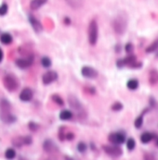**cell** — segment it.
I'll list each match as a JSON object with an SVG mask.
<instances>
[{"label":"cell","mask_w":158,"mask_h":160,"mask_svg":"<svg viewBox=\"0 0 158 160\" xmlns=\"http://www.w3.org/2000/svg\"><path fill=\"white\" fill-rule=\"evenodd\" d=\"M11 106L7 99L0 100V119L5 123L10 124L16 121L15 116H13L10 112Z\"/></svg>","instance_id":"obj_1"},{"label":"cell","mask_w":158,"mask_h":160,"mask_svg":"<svg viewBox=\"0 0 158 160\" xmlns=\"http://www.w3.org/2000/svg\"><path fill=\"white\" fill-rule=\"evenodd\" d=\"M3 84H4V87L9 93H13V92H15L19 88L20 82H19L18 78L14 74L8 73V74L4 76Z\"/></svg>","instance_id":"obj_2"},{"label":"cell","mask_w":158,"mask_h":160,"mask_svg":"<svg viewBox=\"0 0 158 160\" xmlns=\"http://www.w3.org/2000/svg\"><path fill=\"white\" fill-rule=\"evenodd\" d=\"M113 30L118 34H123L126 29V19L121 15L116 17L113 21Z\"/></svg>","instance_id":"obj_3"},{"label":"cell","mask_w":158,"mask_h":160,"mask_svg":"<svg viewBox=\"0 0 158 160\" xmlns=\"http://www.w3.org/2000/svg\"><path fill=\"white\" fill-rule=\"evenodd\" d=\"M98 40V24L95 20H92L89 25V42L94 46Z\"/></svg>","instance_id":"obj_4"},{"label":"cell","mask_w":158,"mask_h":160,"mask_svg":"<svg viewBox=\"0 0 158 160\" xmlns=\"http://www.w3.org/2000/svg\"><path fill=\"white\" fill-rule=\"evenodd\" d=\"M34 62V56L33 55H29L28 56L26 57H22V59H18L16 60V65L18 68L20 69H27V68H29Z\"/></svg>","instance_id":"obj_5"},{"label":"cell","mask_w":158,"mask_h":160,"mask_svg":"<svg viewBox=\"0 0 158 160\" xmlns=\"http://www.w3.org/2000/svg\"><path fill=\"white\" fill-rule=\"evenodd\" d=\"M57 79H58V74H57V72L54 70H49L43 75L42 82L45 85H48V84H50L53 82H55Z\"/></svg>","instance_id":"obj_6"},{"label":"cell","mask_w":158,"mask_h":160,"mask_svg":"<svg viewBox=\"0 0 158 160\" xmlns=\"http://www.w3.org/2000/svg\"><path fill=\"white\" fill-rule=\"evenodd\" d=\"M81 73L84 77L89 78V79H95L96 77H98V71L91 68V67H83L81 69Z\"/></svg>","instance_id":"obj_7"},{"label":"cell","mask_w":158,"mask_h":160,"mask_svg":"<svg viewBox=\"0 0 158 160\" xmlns=\"http://www.w3.org/2000/svg\"><path fill=\"white\" fill-rule=\"evenodd\" d=\"M104 151L112 156H119L122 155V149L116 145H105L103 146Z\"/></svg>","instance_id":"obj_8"},{"label":"cell","mask_w":158,"mask_h":160,"mask_svg":"<svg viewBox=\"0 0 158 160\" xmlns=\"http://www.w3.org/2000/svg\"><path fill=\"white\" fill-rule=\"evenodd\" d=\"M109 141L113 144H122L126 141V137L123 133H113L109 135Z\"/></svg>","instance_id":"obj_9"},{"label":"cell","mask_w":158,"mask_h":160,"mask_svg":"<svg viewBox=\"0 0 158 160\" xmlns=\"http://www.w3.org/2000/svg\"><path fill=\"white\" fill-rule=\"evenodd\" d=\"M68 103H69V105L72 108L76 110V111L83 110V107L79 102V100L74 95H69L68 96Z\"/></svg>","instance_id":"obj_10"},{"label":"cell","mask_w":158,"mask_h":160,"mask_svg":"<svg viewBox=\"0 0 158 160\" xmlns=\"http://www.w3.org/2000/svg\"><path fill=\"white\" fill-rule=\"evenodd\" d=\"M13 143L16 145L18 147L22 146V144H30L32 143V138L30 136H25V137H17L15 138L13 141Z\"/></svg>","instance_id":"obj_11"},{"label":"cell","mask_w":158,"mask_h":160,"mask_svg":"<svg viewBox=\"0 0 158 160\" xmlns=\"http://www.w3.org/2000/svg\"><path fill=\"white\" fill-rule=\"evenodd\" d=\"M33 91L30 88H24L20 94V99L22 102H29L33 98Z\"/></svg>","instance_id":"obj_12"},{"label":"cell","mask_w":158,"mask_h":160,"mask_svg":"<svg viewBox=\"0 0 158 160\" xmlns=\"http://www.w3.org/2000/svg\"><path fill=\"white\" fill-rule=\"evenodd\" d=\"M43 147H44V150L48 153H54L56 151H58V147H57V145L51 140L45 141Z\"/></svg>","instance_id":"obj_13"},{"label":"cell","mask_w":158,"mask_h":160,"mask_svg":"<svg viewBox=\"0 0 158 160\" xmlns=\"http://www.w3.org/2000/svg\"><path fill=\"white\" fill-rule=\"evenodd\" d=\"M29 21H30L31 25L33 26V29H34V30H35L37 34H39V33L43 30V27H42L41 23H40L35 17L29 16Z\"/></svg>","instance_id":"obj_14"},{"label":"cell","mask_w":158,"mask_h":160,"mask_svg":"<svg viewBox=\"0 0 158 160\" xmlns=\"http://www.w3.org/2000/svg\"><path fill=\"white\" fill-rule=\"evenodd\" d=\"M149 82L152 85H155L158 83V71L157 70H151L149 73Z\"/></svg>","instance_id":"obj_15"},{"label":"cell","mask_w":158,"mask_h":160,"mask_svg":"<svg viewBox=\"0 0 158 160\" xmlns=\"http://www.w3.org/2000/svg\"><path fill=\"white\" fill-rule=\"evenodd\" d=\"M47 1L48 0H32L31 3H30V8L33 10H36L39 8H41Z\"/></svg>","instance_id":"obj_16"},{"label":"cell","mask_w":158,"mask_h":160,"mask_svg":"<svg viewBox=\"0 0 158 160\" xmlns=\"http://www.w3.org/2000/svg\"><path fill=\"white\" fill-rule=\"evenodd\" d=\"M0 42L4 45H9L12 42V36L8 33H4L0 35Z\"/></svg>","instance_id":"obj_17"},{"label":"cell","mask_w":158,"mask_h":160,"mask_svg":"<svg viewBox=\"0 0 158 160\" xmlns=\"http://www.w3.org/2000/svg\"><path fill=\"white\" fill-rule=\"evenodd\" d=\"M73 118V113H72L70 110H62L60 113V119L62 120H68Z\"/></svg>","instance_id":"obj_18"},{"label":"cell","mask_w":158,"mask_h":160,"mask_svg":"<svg viewBox=\"0 0 158 160\" xmlns=\"http://www.w3.org/2000/svg\"><path fill=\"white\" fill-rule=\"evenodd\" d=\"M127 85V88L128 89H130V90H136L138 87H139V82L138 80L136 79H131V80H129L126 83Z\"/></svg>","instance_id":"obj_19"},{"label":"cell","mask_w":158,"mask_h":160,"mask_svg":"<svg viewBox=\"0 0 158 160\" xmlns=\"http://www.w3.org/2000/svg\"><path fill=\"white\" fill-rule=\"evenodd\" d=\"M152 139H153V135L150 133H142V135L140 136V141L143 143L150 142L152 141Z\"/></svg>","instance_id":"obj_20"},{"label":"cell","mask_w":158,"mask_h":160,"mask_svg":"<svg viewBox=\"0 0 158 160\" xmlns=\"http://www.w3.org/2000/svg\"><path fill=\"white\" fill-rule=\"evenodd\" d=\"M5 156H6V158L8 159V160L13 159L14 157L16 156V152H15V150L12 149V148H8V149L6 151V153H5Z\"/></svg>","instance_id":"obj_21"},{"label":"cell","mask_w":158,"mask_h":160,"mask_svg":"<svg viewBox=\"0 0 158 160\" xmlns=\"http://www.w3.org/2000/svg\"><path fill=\"white\" fill-rule=\"evenodd\" d=\"M67 2L75 8H80L82 6V0H67Z\"/></svg>","instance_id":"obj_22"},{"label":"cell","mask_w":158,"mask_h":160,"mask_svg":"<svg viewBox=\"0 0 158 160\" xmlns=\"http://www.w3.org/2000/svg\"><path fill=\"white\" fill-rule=\"evenodd\" d=\"M156 49H158V40L154 41L151 46H149L146 48V52H147V53H151V52L155 51Z\"/></svg>","instance_id":"obj_23"},{"label":"cell","mask_w":158,"mask_h":160,"mask_svg":"<svg viewBox=\"0 0 158 160\" xmlns=\"http://www.w3.org/2000/svg\"><path fill=\"white\" fill-rule=\"evenodd\" d=\"M135 146H136V142H135L134 139H132V138L127 139V141H126V147H127V149L131 151V150H133L135 148Z\"/></svg>","instance_id":"obj_24"},{"label":"cell","mask_w":158,"mask_h":160,"mask_svg":"<svg viewBox=\"0 0 158 160\" xmlns=\"http://www.w3.org/2000/svg\"><path fill=\"white\" fill-rule=\"evenodd\" d=\"M41 64L43 67H45V68H49L51 66V60L49 57L48 56H44L43 59H41Z\"/></svg>","instance_id":"obj_25"},{"label":"cell","mask_w":158,"mask_h":160,"mask_svg":"<svg viewBox=\"0 0 158 160\" xmlns=\"http://www.w3.org/2000/svg\"><path fill=\"white\" fill-rule=\"evenodd\" d=\"M51 98L53 99V101L55 102V103H57L58 105H60V106H63V100H62V97H60L58 94H54V95H52L51 96Z\"/></svg>","instance_id":"obj_26"},{"label":"cell","mask_w":158,"mask_h":160,"mask_svg":"<svg viewBox=\"0 0 158 160\" xmlns=\"http://www.w3.org/2000/svg\"><path fill=\"white\" fill-rule=\"evenodd\" d=\"M8 5H7L6 3H3L1 6H0V16L6 15L7 12H8Z\"/></svg>","instance_id":"obj_27"},{"label":"cell","mask_w":158,"mask_h":160,"mask_svg":"<svg viewBox=\"0 0 158 160\" xmlns=\"http://www.w3.org/2000/svg\"><path fill=\"white\" fill-rule=\"evenodd\" d=\"M142 123H143V115H140V117H138V119L135 120V126H136V128L140 129L142 126Z\"/></svg>","instance_id":"obj_28"},{"label":"cell","mask_w":158,"mask_h":160,"mask_svg":"<svg viewBox=\"0 0 158 160\" xmlns=\"http://www.w3.org/2000/svg\"><path fill=\"white\" fill-rule=\"evenodd\" d=\"M123 108V105L119 102H116V103H114L113 106H112V109L114 110V111H119Z\"/></svg>","instance_id":"obj_29"},{"label":"cell","mask_w":158,"mask_h":160,"mask_svg":"<svg viewBox=\"0 0 158 160\" xmlns=\"http://www.w3.org/2000/svg\"><path fill=\"white\" fill-rule=\"evenodd\" d=\"M77 149H78L79 152L84 153L86 150H87V145H86L85 142H79L78 145H77Z\"/></svg>","instance_id":"obj_30"},{"label":"cell","mask_w":158,"mask_h":160,"mask_svg":"<svg viewBox=\"0 0 158 160\" xmlns=\"http://www.w3.org/2000/svg\"><path fill=\"white\" fill-rule=\"evenodd\" d=\"M29 128H30V130H33V132H35V130H37L38 126H37V124H36V123H35V122H30V123H29Z\"/></svg>","instance_id":"obj_31"},{"label":"cell","mask_w":158,"mask_h":160,"mask_svg":"<svg viewBox=\"0 0 158 160\" xmlns=\"http://www.w3.org/2000/svg\"><path fill=\"white\" fill-rule=\"evenodd\" d=\"M132 50H133V46L131 45L130 43H128L127 45L126 46V53H130V52H132Z\"/></svg>","instance_id":"obj_32"},{"label":"cell","mask_w":158,"mask_h":160,"mask_svg":"<svg viewBox=\"0 0 158 160\" xmlns=\"http://www.w3.org/2000/svg\"><path fill=\"white\" fill-rule=\"evenodd\" d=\"M145 160H154L153 155H145Z\"/></svg>","instance_id":"obj_33"},{"label":"cell","mask_w":158,"mask_h":160,"mask_svg":"<svg viewBox=\"0 0 158 160\" xmlns=\"http://www.w3.org/2000/svg\"><path fill=\"white\" fill-rule=\"evenodd\" d=\"M66 138H67L68 140H72V139L74 138V134L70 133H68V134L66 135Z\"/></svg>","instance_id":"obj_34"},{"label":"cell","mask_w":158,"mask_h":160,"mask_svg":"<svg viewBox=\"0 0 158 160\" xmlns=\"http://www.w3.org/2000/svg\"><path fill=\"white\" fill-rule=\"evenodd\" d=\"M2 59H3V51L1 48H0V62L2 61Z\"/></svg>","instance_id":"obj_35"}]
</instances>
